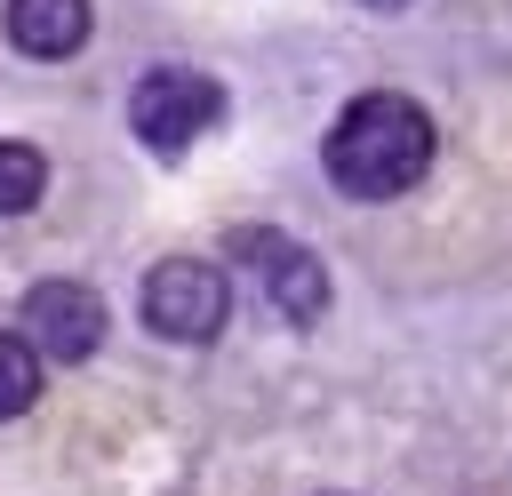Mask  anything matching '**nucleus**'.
<instances>
[{
	"instance_id": "f257e3e1",
	"label": "nucleus",
	"mask_w": 512,
	"mask_h": 496,
	"mask_svg": "<svg viewBox=\"0 0 512 496\" xmlns=\"http://www.w3.org/2000/svg\"><path fill=\"white\" fill-rule=\"evenodd\" d=\"M320 160H328V184H336L344 200H400V192L424 184V168H432V112H424L416 96L368 88V96H352V104L336 112Z\"/></svg>"
},
{
	"instance_id": "f03ea898",
	"label": "nucleus",
	"mask_w": 512,
	"mask_h": 496,
	"mask_svg": "<svg viewBox=\"0 0 512 496\" xmlns=\"http://www.w3.org/2000/svg\"><path fill=\"white\" fill-rule=\"evenodd\" d=\"M136 312H144V328L160 344H208L224 328V312H232V280L216 264H200V256H160L144 272Z\"/></svg>"
},
{
	"instance_id": "7ed1b4c3",
	"label": "nucleus",
	"mask_w": 512,
	"mask_h": 496,
	"mask_svg": "<svg viewBox=\"0 0 512 496\" xmlns=\"http://www.w3.org/2000/svg\"><path fill=\"white\" fill-rule=\"evenodd\" d=\"M224 120V88L192 64H152L128 96V128L152 144V152H184L192 136H208Z\"/></svg>"
},
{
	"instance_id": "20e7f679",
	"label": "nucleus",
	"mask_w": 512,
	"mask_h": 496,
	"mask_svg": "<svg viewBox=\"0 0 512 496\" xmlns=\"http://www.w3.org/2000/svg\"><path fill=\"white\" fill-rule=\"evenodd\" d=\"M16 320H24V336H32L40 360H88L104 344V296L80 288V280H32L24 304H16Z\"/></svg>"
},
{
	"instance_id": "39448f33",
	"label": "nucleus",
	"mask_w": 512,
	"mask_h": 496,
	"mask_svg": "<svg viewBox=\"0 0 512 496\" xmlns=\"http://www.w3.org/2000/svg\"><path fill=\"white\" fill-rule=\"evenodd\" d=\"M232 256L256 264V280H264V296H272L280 320L304 328V320L328 312V272H320L312 248H296V240H280V232H232Z\"/></svg>"
},
{
	"instance_id": "423d86ee",
	"label": "nucleus",
	"mask_w": 512,
	"mask_h": 496,
	"mask_svg": "<svg viewBox=\"0 0 512 496\" xmlns=\"http://www.w3.org/2000/svg\"><path fill=\"white\" fill-rule=\"evenodd\" d=\"M88 24H96L88 0H8V40H16V56H40V64L80 56Z\"/></svg>"
},
{
	"instance_id": "0eeeda50",
	"label": "nucleus",
	"mask_w": 512,
	"mask_h": 496,
	"mask_svg": "<svg viewBox=\"0 0 512 496\" xmlns=\"http://www.w3.org/2000/svg\"><path fill=\"white\" fill-rule=\"evenodd\" d=\"M32 392H40V352H32V336H24V328H0V424H8V416H24V408H32Z\"/></svg>"
},
{
	"instance_id": "6e6552de",
	"label": "nucleus",
	"mask_w": 512,
	"mask_h": 496,
	"mask_svg": "<svg viewBox=\"0 0 512 496\" xmlns=\"http://www.w3.org/2000/svg\"><path fill=\"white\" fill-rule=\"evenodd\" d=\"M40 184H48V160H40L32 144L0 136V216H24V208L40 200Z\"/></svg>"
},
{
	"instance_id": "1a4fd4ad",
	"label": "nucleus",
	"mask_w": 512,
	"mask_h": 496,
	"mask_svg": "<svg viewBox=\"0 0 512 496\" xmlns=\"http://www.w3.org/2000/svg\"><path fill=\"white\" fill-rule=\"evenodd\" d=\"M360 8H408V0H360Z\"/></svg>"
}]
</instances>
